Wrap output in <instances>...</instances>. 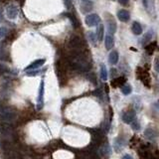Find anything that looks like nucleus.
<instances>
[{
  "label": "nucleus",
  "mask_w": 159,
  "mask_h": 159,
  "mask_svg": "<svg viewBox=\"0 0 159 159\" xmlns=\"http://www.w3.org/2000/svg\"><path fill=\"white\" fill-rule=\"evenodd\" d=\"M5 13L7 18L11 20H14L18 17L19 15V8L16 4H9V5L6 7L5 9Z\"/></svg>",
  "instance_id": "obj_1"
},
{
  "label": "nucleus",
  "mask_w": 159,
  "mask_h": 159,
  "mask_svg": "<svg viewBox=\"0 0 159 159\" xmlns=\"http://www.w3.org/2000/svg\"><path fill=\"white\" fill-rule=\"evenodd\" d=\"M136 75H137V78H138L146 87H150V76H149V74H148L147 71H145L144 69L139 67V68H137Z\"/></svg>",
  "instance_id": "obj_2"
},
{
  "label": "nucleus",
  "mask_w": 159,
  "mask_h": 159,
  "mask_svg": "<svg viewBox=\"0 0 159 159\" xmlns=\"http://www.w3.org/2000/svg\"><path fill=\"white\" fill-rule=\"evenodd\" d=\"M85 22H86V24H87V26H89V27L98 26L100 23V17L98 14H88V15L86 16Z\"/></svg>",
  "instance_id": "obj_3"
},
{
  "label": "nucleus",
  "mask_w": 159,
  "mask_h": 159,
  "mask_svg": "<svg viewBox=\"0 0 159 159\" xmlns=\"http://www.w3.org/2000/svg\"><path fill=\"white\" fill-rule=\"evenodd\" d=\"M94 8V3L91 0H82L81 3V11L83 13H88Z\"/></svg>",
  "instance_id": "obj_4"
},
{
  "label": "nucleus",
  "mask_w": 159,
  "mask_h": 159,
  "mask_svg": "<svg viewBox=\"0 0 159 159\" xmlns=\"http://www.w3.org/2000/svg\"><path fill=\"white\" fill-rule=\"evenodd\" d=\"M118 18L121 22H128L129 19H130V14L127 10L121 9L118 12Z\"/></svg>",
  "instance_id": "obj_5"
},
{
  "label": "nucleus",
  "mask_w": 159,
  "mask_h": 159,
  "mask_svg": "<svg viewBox=\"0 0 159 159\" xmlns=\"http://www.w3.org/2000/svg\"><path fill=\"white\" fill-rule=\"evenodd\" d=\"M46 60L45 59H39V60H36L34 61L33 63H31L30 65H29L28 67H26L25 68V70L26 71H30V70H35V69L39 68V67L43 66L44 64H45Z\"/></svg>",
  "instance_id": "obj_6"
},
{
  "label": "nucleus",
  "mask_w": 159,
  "mask_h": 159,
  "mask_svg": "<svg viewBox=\"0 0 159 159\" xmlns=\"http://www.w3.org/2000/svg\"><path fill=\"white\" fill-rule=\"evenodd\" d=\"M135 119L134 112H126L122 114V120L125 123H131Z\"/></svg>",
  "instance_id": "obj_7"
},
{
  "label": "nucleus",
  "mask_w": 159,
  "mask_h": 159,
  "mask_svg": "<svg viewBox=\"0 0 159 159\" xmlns=\"http://www.w3.org/2000/svg\"><path fill=\"white\" fill-rule=\"evenodd\" d=\"M43 100H44V81L41 82L39 89V96H38V108H43Z\"/></svg>",
  "instance_id": "obj_8"
},
{
  "label": "nucleus",
  "mask_w": 159,
  "mask_h": 159,
  "mask_svg": "<svg viewBox=\"0 0 159 159\" xmlns=\"http://www.w3.org/2000/svg\"><path fill=\"white\" fill-rule=\"evenodd\" d=\"M125 82H126V79H125L124 77H119V78L114 79V81L112 82L110 85H112V88H120L124 85Z\"/></svg>",
  "instance_id": "obj_9"
},
{
  "label": "nucleus",
  "mask_w": 159,
  "mask_h": 159,
  "mask_svg": "<svg viewBox=\"0 0 159 159\" xmlns=\"http://www.w3.org/2000/svg\"><path fill=\"white\" fill-rule=\"evenodd\" d=\"M104 44H106V50H110L112 49V47L114 46V39L112 35L108 34L106 36V39H104Z\"/></svg>",
  "instance_id": "obj_10"
},
{
  "label": "nucleus",
  "mask_w": 159,
  "mask_h": 159,
  "mask_svg": "<svg viewBox=\"0 0 159 159\" xmlns=\"http://www.w3.org/2000/svg\"><path fill=\"white\" fill-rule=\"evenodd\" d=\"M118 58H119V56H118V51H112V52H110V56H108V62L112 65H116V63L118 62Z\"/></svg>",
  "instance_id": "obj_11"
},
{
  "label": "nucleus",
  "mask_w": 159,
  "mask_h": 159,
  "mask_svg": "<svg viewBox=\"0 0 159 159\" xmlns=\"http://www.w3.org/2000/svg\"><path fill=\"white\" fill-rule=\"evenodd\" d=\"M131 30H132L133 34L134 35H140L142 33V26L140 25V23L138 22H133L132 26H131Z\"/></svg>",
  "instance_id": "obj_12"
},
{
  "label": "nucleus",
  "mask_w": 159,
  "mask_h": 159,
  "mask_svg": "<svg viewBox=\"0 0 159 159\" xmlns=\"http://www.w3.org/2000/svg\"><path fill=\"white\" fill-rule=\"evenodd\" d=\"M0 118L5 121H10L14 118V114L10 112L9 110H3L2 114H0Z\"/></svg>",
  "instance_id": "obj_13"
},
{
  "label": "nucleus",
  "mask_w": 159,
  "mask_h": 159,
  "mask_svg": "<svg viewBox=\"0 0 159 159\" xmlns=\"http://www.w3.org/2000/svg\"><path fill=\"white\" fill-rule=\"evenodd\" d=\"M66 16L69 18V19L71 20V22H72L73 27H74V28H76V29H78L79 27H80V22H79V20L77 19L76 16L73 15V14H71V13H67V14H66Z\"/></svg>",
  "instance_id": "obj_14"
},
{
  "label": "nucleus",
  "mask_w": 159,
  "mask_h": 159,
  "mask_svg": "<svg viewBox=\"0 0 159 159\" xmlns=\"http://www.w3.org/2000/svg\"><path fill=\"white\" fill-rule=\"evenodd\" d=\"M71 46H72L73 48H75V49H79V48H81V45H82V41L81 39L79 38L78 36H74L71 40Z\"/></svg>",
  "instance_id": "obj_15"
},
{
  "label": "nucleus",
  "mask_w": 159,
  "mask_h": 159,
  "mask_svg": "<svg viewBox=\"0 0 159 159\" xmlns=\"http://www.w3.org/2000/svg\"><path fill=\"white\" fill-rule=\"evenodd\" d=\"M116 23L114 22V20H110L108 22V33H110V35L112 34H114V33L116 32Z\"/></svg>",
  "instance_id": "obj_16"
},
{
  "label": "nucleus",
  "mask_w": 159,
  "mask_h": 159,
  "mask_svg": "<svg viewBox=\"0 0 159 159\" xmlns=\"http://www.w3.org/2000/svg\"><path fill=\"white\" fill-rule=\"evenodd\" d=\"M156 46H157V43H156V42H152V43H150L149 45H147L145 48L146 53H147L148 55H152V54L154 53V51H155Z\"/></svg>",
  "instance_id": "obj_17"
},
{
  "label": "nucleus",
  "mask_w": 159,
  "mask_h": 159,
  "mask_svg": "<svg viewBox=\"0 0 159 159\" xmlns=\"http://www.w3.org/2000/svg\"><path fill=\"white\" fill-rule=\"evenodd\" d=\"M104 25L100 24L99 28H98L97 30V34H96V36H97L98 40L100 42L102 41V39H104Z\"/></svg>",
  "instance_id": "obj_18"
},
{
  "label": "nucleus",
  "mask_w": 159,
  "mask_h": 159,
  "mask_svg": "<svg viewBox=\"0 0 159 159\" xmlns=\"http://www.w3.org/2000/svg\"><path fill=\"white\" fill-rule=\"evenodd\" d=\"M100 78L104 82L108 80V70L104 65H100Z\"/></svg>",
  "instance_id": "obj_19"
},
{
  "label": "nucleus",
  "mask_w": 159,
  "mask_h": 159,
  "mask_svg": "<svg viewBox=\"0 0 159 159\" xmlns=\"http://www.w3.org/2000/svg\"><path fill=\"white\" fill-rule=\"evenodd\" d=\"M142 3L147 11H150V9L153 8V1L152 0H142Z\"/></svg>",
  "instance_id": "obj_20"
},
{
  "label": "nucleus",
  "mask_w": 159,
  "mask_h": 159,
  "mask_svg": "<svg viewBox=\"0 0 159 159\" xmlns=\"http://www.w3.org/2000/svg\"><path fill=\"white\" fill-rule=\"evenodd\" d=\"M121 92H122L123 95L125 96H128L131 94V87L129 85H123L121 87Z\"/></svg>",
  "instance_id": "obj_21"
},
{
  "label": "nucleus",
  "mask_w": 159,
  "mask_h": 159,
  "mask_svg": "<svg viewBox=\"0 0 159 159\" xmlns=\"http://www.w3.org/2000/svg\"><path fill=\"white\" fill-rule=\"evenodd\" d=\"M7 29L5 27H0V39H3L7 35Z\"/></svg>",
  "instance_id": "obj_22"
},
{
  "label": "nucleus",
  "mask_w": 159,
  "mask_h": 159,
  "mask_svg": "<svg viewBox=\"0 0 159 159\" xmlns=\"http://www.w3.org/2000/svg\"><path fill=\"white\" fill-rule=\"evenodd\" d=\"M131 126H132V128L135 129V130H137V129L140 128V124H139V122L136 120V119H134V120L131 122Z\"/></svg>",
  "instance_id": "obj_23"
},
{
  "label": "nucleus",
  "mask_w": 159,
  "mask_h": 159,
  "mask_svg": "<svg viewBox=\"0 0 159 159\" xmlns=\"http://www.w3.org/2000/svg\"><path fill=\"white\" fill-rule=\"evenodd\" d=\"M89 38H90V40H91L92 43L95 45V44H96V39H97V36H96V35L94 34L93 32H90L89 33Z\"/></svg>",
  "instance_id": "obj_24"
},
{
  "label": "nucleus",
  "mask_w": 159,
  "mask_h": 159,
  "mask_svg": "<svg viewBox=\"0 0 159 159\" xmlns=\"http://www.w3.org/2000/svg\"><path fill=\"white\" fill-rule=\"evenodd\" d=\"M65 2V5L68 7V9H70L72 7V3H73V0H64Z\"/></svg>",
  "instance_id": "obj_25"
},
{
  "label": "nucleus",
  "mask_w": 159,
  "mask_h": 159,
  "mask_svg": "<svg viewBox=\"0 0 159 159\" xmlns=\"http://www.w3.org/2000/svg\"><path fill=\"white\" fill-rule=\"evenodd\" d=\"M118 3L123 6H126L129 3V0H118Z\"/></svg>",
  "instance_id": "obj_26"
},
{
  "label": "nucleus",
  "mask_w": 159,
  "mask_h": 159,
  "mask_svg": "<svg viewBox=\"0 0 159 159\" xmlns=\"http://www.w3.org/2000/svg\"><path fill=\"white\" fill-rule=\"evenodd\" d=\"M154 68H155L156 72H158V58L155 59V65H154Z\"/></svg>",
  "instance_id": "obj_27"
},
{
  "label": "nucleus",
  "mask_w": 159,
  "mask_h": 159,
  "mask_svg": "<svg viewBox=\"0 0 159 159\" xmlns=\"http://www.w3.org/2000/svg\"><path fill=\"white\" fill-rule=\"evenodd\" d=\"M122 159H132V157H131L130 155H124L122 157Z\"/></svg>",
  "instance_id": "obj_28"
}]
</instances>
